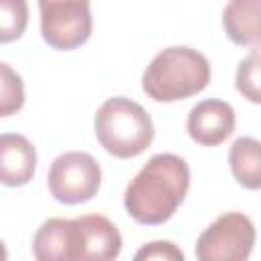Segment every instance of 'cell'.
Instances as JSON below:
<instances>
[{"mask_svg": "<svg viewBox=\"0 0 261 261\" xmlns=\"http://www.w3.org/2000/svg\"><path fill=\"white\" fill-rule=\"evenodd\" d=\"M29 24L27 0H0V43H12L22 37Z\"/></svg>", "mask_w": 261, "mask_h": 261, "instance_id": "13", "label": "cell"}, {"mask_svg": "<svg viewBox=\"0 0 261 261\" xmlns=\"http://www.w3.org/2000/svg\"><path fill=\"white\" fill-rule=\"evenodd\" d=\"M259 141L253 137H239L230 151L228 163L234 179L247 190H259L261 186V163H259Z\"/></svg>", "mask_w": 261, "mask_h": 261, "instance_id": "12", "label": "cell"}, {"mask_svg": "<svg viewBox=\"0 0 261 261\" xmlns=\"http://www.w3.org/2000/svg\"><path fill=\"white\" fill-rule=\"evenodd\" d=\"M259 69H261V59H259V49H251V53L241 59L237 67V90L253 104L261 102V92H259Z\"/></svg>", "mask_w": 261, "mask_h": 261, "instance_id": "15", "label": "cell"}, {"mask_svg": "<svg viewBox=\"0 0 261 261\" xmlns=\"http://www.w3.org/2000/svg\"><path fill=\"white\" fill-rule=\"evenodd\" d=\"M80 237L77 261H108L120 255L122 237L118 228L102 214H84L75 218Z\"/></svg>", "mask_w": 261, "mask_h": 261, "instance_id": "8", "label": "cell"}, {"mask_svg": "<svg viewBox=\"0 0 261 261\" xmlns=\"http://www.w3.org/2000/svg\"><path fill=\"white\" fill-rule=\"evenodd\" d=\"M261 0H230L222 10V27L234 45L259 49Z\"/></svg>", "mask_w": 261, "mask_h": 261, "instance_id": "11", "label": "cell"}, {"mask_svg": "<svg viewBox=\"0 0 261 261\" xmlns=\"http://www.w3.org/2000/svg\"><path fill=\"white\" fill-rule=\"evenodd\" d=\"M8 257V253H6V247H4V243L0 241V261H4Z\"/></svg>", "mask_w": 261, "mask_h": 261, "instance_id": "17", "label": "cell"}, {"mask_svg": "<svg viewBox=\"0 0 261 261\" xmlns=\"http://www.w3.org/2000/svg\"><path fill=\"white\" fill-rule=\"evenodd\" d=\"M33 255L39 261H77L80 237L75 218H49L33 239Z\"/></svg>", "mask_w": 261, "mask_h": 261, "instance_id": "9", "label": "cell"}, {"mask_svg": "<svg viewBox=\"0 0 261 261\" xmlns=\"http://www.w3.org/2000/svg\"><path fill=\"white\" fill-rule=\"evenodd\" d=\"M24 104V84L20 75L0 61V116L16 114Z\"/></svg>", "mask_w": 261, "mask_h": 261, "instance_id": "14", "label": "cell"}, {"mask_svg": "<svg viewBox=\"0 0 261 261\" xmlns=\"http://www.w3.org/2000/svg\"><path fill=\"white\" fill-rule=\"evenodd\" d=\"M37 169V151L24 135H0V184L20 188L29 184Z\"/></svg>", "mask_w": 261, "mask_h": 261, "instance_id": "10", "label": "cell"}, {"mask_svg": "<svg viewBox=\"0 0 261 261\" xmlns=\"http://www.w3.org/2000/svg\"><path fill=\"white\" fill-rule=\"evenodd\" d=\"M102 184L98 161L84 151L61 153L49 167L47 186L51 196L61 204H84L92 200Z\"/></svg>", "mask_w": 261, "mask_h": 261, "instance_id": "4", "label": "cell"}, {"mask_svg": "<svg viewBox=\"0 0 261 261\" xmlns=\"http://www.w3.org/2000/svg\"><path fill=\"white\" fill-rule=\"evenodd\" d=\"M234 110L224 100H202L188 114V135L204 147L224 143L234 130Z\"/></svg>", "mask_w": 261, "mask_h": 261, "instance_id": "7", "label": "cell"}, {"mask_svg": "<svg viewBox=\"0 0 261 261\" xmlns=\"http://www.w3.org/2000/svg\"><path fill=\"white\" fill-rule=\"evenodd\" d=\"M94 128L104 151L118 159L141 155L155 137L149 112L139 102L122 96L102 102L94 118Z\"/></svg>", "mask_w": 261, "mask_h": 261, "instance_id": "3", "label": "cell"}, {"mask_svg": "<svg viewBox=\"0 0 261 261\" xmlns=\"http://www.w3.org/2000/svg\"><path fill=\"white\" fill-rule=\"evenodd\" d=\"M41 35L57 51L82 47L92 35L90 0H39Z\"/></svg>", "mask_w": 261, "mask_h": 261, "instance_id": "5", "label": "cell"}, {"mask_svg": "<svg viewBox=\"0 0 261 261\" xmlns=\"http://www.w3.org/2000/svg\"><path fill=\"white\" fill-rule=\"evenodd\" d=\"M210 82L208 59L192 47H167L143 73V92L155 102H177L200 94Z\"/></svg>", "mask_w": 261, "mask_h": 261, "instance_id": "2", "label": "cell"}, {"mask_svg": "<svg viewBox=\"0 0 261 261\" xmlns=\"http://www.w3.org/2000/svg\"><path fill=\"white\" fill-rule=\"evenodd\" d=\"M255 245V226L243 212H226L218 216L196 243L200 261H243Z\"/></svg>", "mask_w": 261, "mask_h": 261, "instance_id": "6", "label": "cell"}, {"mask_svg": "<svg viewBox=\"0 0 261 261\" xmlns=\"http://www.w3.org/2000/svg\"><path fill=\"white\" fill-rule=\"evenodd\" d=\"M135 259H157V261H184V253L179 247H175L169 241H153L143 245L137 253Z\"/></svg>", "mask_w": 261, "mask_h": 261, "instance_id": "16", "label": "cell"}, {"mask_svg": "<svg viewBox=\"0 0 261 261\" xmlns=\"http://www.w3.org/2000/svg\"><path fill=\"white\" fill-rule=\"evenodd\" d=\"M190 190V167L173 153L153 155L130 179L124 192V208L139 224L167 222Z\"/></svg>", "mask_w": 261, "mask_h": 261, "instance_id": "1", "label": "cell"}]
</instances>
